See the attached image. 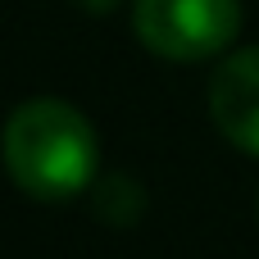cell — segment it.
<instances>
[{"label":"cell","mask_w":259,"mask_h":259,"mask_svg":"<svg viewBox=\"0 0 259 259\" xmlns=\"http://www.w3.org/2000/svg\"><path fill=\"white\" fill-rule=\"evenodd\" d=\"M5 168L32 200H73L100 173L96 127L68 100H27L5 123Z\"/></svg>","instance_id":"1"},{"label":"cell","mask_w":259,"mask_h":259,"mask_svg":"<svg viewBox=\"0 0 259 259\" xmlns=\"http://www.w3.org/2000/svg\"><path fill=\"white\" fill-rule=\"evenodd\" d=\"M132 32L159 59H214L241 32V0H132Z\"/></svg>","instance_id":"2"},{"label":"cell","mask_w":259,"mask_h":259,"mask_svg":"<svg viewBox=\"0 0 259 259\" xmlns=\"http://www.w3.org/2000/svg\"><path fill=\"white\" fill-rule=\"evenodd\" d=\"M209 118L214 127L246 155L259 159V46L232 50L209 82Z\"/></svg>","instance_id":"3"},{"label":"cell","mask_w":259,"mask_h":259,"mask_svg":"<svg viewBox=\"0 0 259 259\" xmlns=\"http://www.w3.org/2000/svg\"><path fill=\"white\" fill-rule=\"evenodd\" d=\"M91 205H96V219H105L114 228H132L146 214V187L127 173H105L91 187Z\"/></svg>","instance_id":"4"},{"label":"cell","mask_w":259,"mask_h":259,"mask_svg":"<svg viewBox=\"0 0 259 259\" xmlns=\"http://www.w3.org/2000/svg\"><path fill=\"white\" fill-rule=\"evenodd\" d=\"M87 14H109V9H118V0H77Z\"/></svg>","instance_id":"5"}]
</instances>
